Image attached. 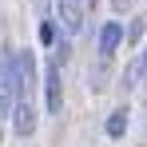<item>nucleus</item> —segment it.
I'll use <instances>...</instances> for the list:
<instances>
[{"label":"nucleus","instance_id":"1","mask_svg":"<svg viewBox=\"0 0 147 147\" xmlns=\"http://www.w3.org/2000/svg\"><path fill=\"white\" fill-rule=\"evenodd\" d=\"M84 8H88V0H56L60 24H64L68 36H80V32H84Z\"/></svg>","mask_w":147,"mask_h":147},{"label":"nucleus","instance_id":"2","mask_svg":"<svg viewBox=\"0 0 147 147\" xmlns=\"http://www.w3.org/2000/svg\"><path fill=\"white\" fill-rule=\"evenodd\" d=\"M44 96H48V111H52V115H60V107H64V88H60V60H52L48 68H44Z\"/></svg>","mask_w":147,"mask_h":147},{"label":"nucleus","instance_id":"3","mask_svg":"<svg viewBox=\"0 0 147 147\" xmlns=\"http://www.w3.org/2000/svg\"><path fill=\"white\" fill-rule=\"evenodd\" d=\"M12 131L20 139H28L36 131V107H32V99H16V107H12Z\"/></svg>","mask_w":147,"mask_h":147},{"label":"nucleus","instance_id":"4","mask_svg":"<svg viewBox=\"0 0 147 147\" xmlns=\"http://www.w3.org/2000/svg\"><path fill=\"white\" fill-rule=\"evenodd\" d=\"M119 40H123V24L119 20H107L99 28V60H111L115 48H119Z\"/></svg>","mask_w":147,"mask_h":147},{"label":"nucleus","instance_id":"5","mask_svg":"<svg viewBox=\"0 0 147 147\" xmlns=\"http://www.w3.org/2000/svg\"><path fill=\"white\" fill-rule=\"evenodd\" d=\"M103 131H107V139H123V131H127V107H115L107 123H103Z\"/></svg>","mask_w":147,"mask_h":147},{"label":"nucleus","instance_id":"6","mask_svg":"<svg viewBox=\"0 0 147 147\" xmlns=\"http://www.w3.org/2000/svg\"><path fill=\"white\" fill-rule=\"evenodd\" d=\"M143 60H139V56H135V60H131V64H127V72H123V92H131V88H139V80H143Z\"/></svg>","mask_w":147,"mask_h":147},{"label":"nucleus","instance_id":"7","mask_svg":"<svg viewBox=\"0 0 147 147\" xmlns=\"http://www.w3.org/2000/svg\"><path fill=\"white\" fill-rule=\"evenodd\" d=\"M40 40H44V44H52V40H56V24H52V20H44V24H40Z\"/></svg>","mask_w":147,"mask_h":147},{"label":"nucleus","instance_id":"8","mask_svg":"<svg viewBox=\"0 0 147 147\" xmlns=\"http://www.w3.org/2000/svg\"><path fill=\"white\" fill-rule=\"evenodd\" d=\"M123 8H131V0H115V12H123Z\"/></svg>","mask_w":147,"mask_h":147},{"label":"nucleus","instance_id":"9","mask_svg":"<svg viewBox=\"0 0 147 147\" xmlns=\"http://www.w3.org/2000/svg\"><path fill=\"white\" fill-rule=\"evenodd\" d=\"M139 60H143V72H147V44H143V52H139Z\"/></svg>","mask_w":147,"mask_h":147},{"label":"nucleus","instance_id":"10","mask_svg":"<svg viewBox=\"0 0 147 147\" xmlns=\"http://www.w3.org/2000/svg\"><path fill=\"white\" fill-rule=\"evenodd\" d=\"M88 4H92V8H96V0H88Z\"/></svg>","mask_w":147,"mask_h":147}]
</instances>
